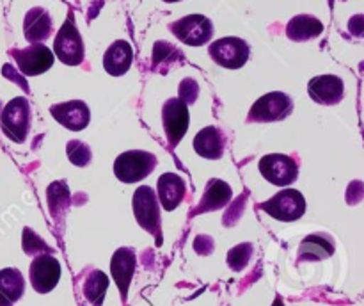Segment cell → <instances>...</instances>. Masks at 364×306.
I'll list each match as a JSON object with an SVG mask.
<instances>
[{
  "instance_id": "15",
  "label": "cell",
  "mask_w": 364,
  "mask_h": 306,
  "mask_svg": "<svg viewBox=\"0 0 364 306\" xmlns=\"http://www.w3.org/2000/svg\"><path fill=\"white\" fill-rule=\"evenodd\" d=\"M135 267H137V256L132 248H119L110 260V274H112L123 299H127L128 287H130L132 278L135 274Z\"/></svg>"
},
{
  "instance_id": "18",
  "label": "cell",
  "mask_w": 364,
  "mask_h": 306,
  "mask_svg": "<svg viewBox=\"0 0 364 306\" xmlns=\"http://www.w3.org/2000/svg\"><path fill=\"white\" fill-rule=\"evenodd\" d=\"M156 191H159V199L162 203L164 210L171 212V210L176 209L185 198V192H187V185L185 180L176 173H164L159 178V185H156Z\"/></svg>"
},
{
  "instance_id": "32",
  "label": "cell",
  "mask_w": 364,
  "mask_h": 306,
  "mask_svg": "<svg viewBox=\"0 0 364 306\" xmlns=\"http://www.w3.org/2000/svg\"><path fill=\"white\" fill-rule=\"evenodd\" d=\"M164 2H180V0H164Z\"/></svg>"
},
{
  "instance_id": "24",
  "label": "cell",
  "mask_w": 364,
  "mask_h": 306,
  "mask_svg": "<svg viewBox=\"0 0 364 306\" xmlns=\"http://www.w3.org/2000/svg\"><path fill=\"white\" fill-rule=\"evenodd\" d=\"M107 288H109V276L98 269L91 270V273L85 276L84 283H82L84 297L87 299L92 306H102L107 294Z\"/></svg>"
},
{
  "instance_id": "20",
  "label": "cell",
  "mask_w": 364,
  "mask_h": 306,
  "mask_svg": "<svg viewBox=\"0 0 364 306\" xmlns=\"http://www.w3.org/2000/svg\"><path fill=\"white\" fill-rule=\"evenodd\" d=\"M233 198V191H231L230 185L226 181L219 180V178H212L208 181L205 189V194H203L201 201H199L196 213L203 212H213V210H220L228 205Z\"/></svg>"
},
{
  "instance_id": "14",
  "label": "cell",
  "mask_w": 364,
  "mask_h": 306,
  "mask_svg": "<svg viewBox=\"0 0 364 306\" xmlns=\"http://www.w3.org/2000/svg\"><path fill=\"white\" fill-rule=\"evenodd\" d=\"M308 93L316 103H322V105H336L343 98L345 84L336 75H318V77L309 80Z\"/></svg>"
},
{
  "instance_id": "23",
  "label": "cell",
  "mask_w": 364,
  "mask_h": 306,
  "mask_svg": "<svg viewBox=\"0 0 364 306\" xmlns=\"http://www.w3.org/2000/svg\"><path fill=\"white\" fill-rule=\"evenodd\" d=\"M334 244L326 235H308L299 248V260L301 262H316L333 256Z\"/></svg>"
},
{
  "instance_id": "26",
  "label": "cell",
  "mask_w": 364,
  "mask_h": 306,
  "mask_svg": "<svg viewBox=\"0 0 364 306\" xmlns=\"http://www.w3.org/2000/svg\"><path fill=\"white\" fill-rule=\"evenodd\" d=\"M66 153H68V159H70V162L75 164V166H78V167L87 166L92 159L91 148H89L85 142L75 141V139L66 144Z\"/></svg>"
},
{
  "instance_id": "30",
  "label": "cell",
  "mask_w": 364,
  "mask_h": 306,
  "mask_svg": "<svg viewBox=\"0 0 364 306\" xmlns=\"http://www.w3.org/2000/svg\"><path fill=\"white\" fill-rule=\"evenodd\" d=\"M194 249L199 255H210L213 251V241L212 237H206V235H199L194 241Z\"/></svg>"
},
{
  "instance_id": "5",
  "label": "cell",
  "mask_w": 364,
  "mask_h": 306,
  "mask_svg": "<svg viewBox=\"0 0 364 306\" xmlns=\"http://www.w3.org/2000/svg\"><path fill=\"white\" fill-rule=\"evenodd\" d=\"M134 213L137 223L155 235L156 244H162V228H160V209L159 199H156L155 191L148 185H142L134 194Z\"/></svg>"
},
{
  "instance_id": "16",
  "label": "cell",
  "mask_w": 364,
  "mask_h": 306,
  "mask_svg": "<svg viewBox=\"0 0 364 306\" xmlns=\"http://www.w3.org/2000/svg\"><path fill=\"white\" fill-rule=\"evenodd\" d=\"M53 20L45 7H32L27 11L23 20V34L25 39L32 45L43 43L52 34Z\"/></svg>"
},
{
  "instance_id": "25",
  "label": "cell",
  "mask_w": 364,
  "mask_h": 306,
  "mask_svg": "<svg viewBox=\"0 0 364 306\" xmlns=\"http://www.w3.org/2000/svg\"><path fill=\"white\" fill-rule=\"evenodd\" d=\"M46 196H48L50 216L59 219V217L70 209V203H71L70 189H68V185L64 184L63 180L53 181V184L48 187V191H46Z\"/></svg>"
},
{
  "instance_id": "9",
  "label": "cell",
  "mask_w": 364,
  "mask_h": 306,
  "mask_svg": "<svg viewBox=\"0 0 364 306\" xmlns=\"http://www.w3.org/2000/svg\"><path fill=\"white\" fill-rule=\"evenodd\" d=\"M259 173L267 181L279 187L294 184L299 176V164L294 157L283 153H270L259 160Z\"/></svg>"
},
{
  "instance_id": "13",
  "label": "cell",
  "mask_w": 364,
  "mask_h": 306,
  "mask_svg": "<svg viewBox=\"0 0 364 306\" xmlns=\"http://www.w3.org/2000/svg\"><path fill=\"white\" fill-rule=\"evenodd\" d=\"M50 112L55 117L57 123L73 132L84 130L91 121V110H89L87 103L82 102V100L57 103V105L50 107Z\"/></svg>"
},
{
  "instance_id": "17",
  "label": "cell",
  "mask_w": 364,
  "mask_h": 306,
  "mask_svg": "<svg viewBox=\"0 0 364 306\" xmlns=\"http://www.w3.org/2000/svg\"><path fill=\"white\" fill-rule=\"evenodd\" d=\"M132 60H134V50H132L130 43L124 39H117L107 48L105 56H103V68L112 77H121L130 70Z\"/></svg>"
},
{
  "instance_id": "1",
  "label": "cell",
  "mask_w": 364,
  "mask_h": 306,
  "mask_svg": "<svg viewBox=\"0 0 364 306\" xmlns=\"http://www.w3.org/2000/svg\"><path fill=\"white\" fill-rule=\"evenodd\" d=\"M156 157L144 149H130L114 160V174L123 184H137L153 173Z\"/></svg>"
},
{
  "instance_id": "10",
  "label": "cell",
  "mask_w": 364,
  "mask_h": 306,
  "mask_svg": "<svg viewBox=\"0 0 364 306\" xmlns=\"http://www.w3.org/2000/svg\"><path fill=\"white\" fill-rule=\"evenodd\" d=\"M162 123L169 144L176 146L187 134L188 123H191L187 103L181 102L180 98L167 100L162 107Z\"/></svg>"
},
{
  "instance_id": "19",
  "label": "cell",
  "mask_w": 364,
  "mask_h": 306,
  "mask_svg": "<svg viewBox=\"0 0 364 306\" xmlns=\"http://www.w3.org/2000/svg\"><path fill=\"white\" fill-rule=\"evenodd\" d=\"M226 139L217 127H205L194 137V149L199 157L217 160L224 155Z\"/></svg>"
},
{
  "instance_id": "31",
  "label": "cell",
  "mask_w": 364,
  "mask_h": 306,
  "mask_svg": "<svg viewBox=\"0 0 364 306\" xmlns=\"http://www.w3.org/2000/svg\"><path fill=\"white\" fill-rule=\"evenodd\" d=\"M272 306H284V302H283V299L281 297H277L276 301H274V305Z\"/></svg>"
},
{
  "instance_id": "3",
  "label": "cell",
  "mask_w": 364,
  "mask_h": 306,
  "mask_svg": "<svg viewBox=\"0 0 364 306\" xmlns=\"http://www.w3.org/2000/svg\"><path fill=\"white\" fill-rule=\"evenodd\" d=\"M53 56H57V59L68 66H78L84 63V41L71 13L53 39Z\"/></svg>"
},
{
  "instance_id": "2",
  "label": "cell",
  "mask_w": 364,
  "mask_h": 306,
  "mask_svg": "<svg viewBox=\"0 0 364 306\" xmlns=\"http://www.w3.org/2000/svg\"><path fill=\"white\" fill-rule=\"evenodd\" d=\"M0 127L4 135L14 142H23L31 130V105L25 96H16L0 112Z\"/></svg>"
},
{
  "instance_id": "6",
  "label": "cell",
  "mask_w": 364,
  "mask_h": 306,
  "mask_svg": "<svg viewBox=\"0 0 364 306\" xmlns=\"http://www.w3.org/2000/svg\"><path fill=\"white\" fill-rule=\"evenodd\" d=\"M259 209L272 216L274 219L290 223V221H297L304 216L306 199L295 189H284V191L277 192L274 198H270L269 201L262 203Z\"/></svg>"
},
{
  "instance_id": "27",
  "label": "cell",
  "mask_w": 364,
  "mask_h": 306,
  "mask_svg": "<svg viewBox=\"0 0 364 306\" xmlns=\"http://www.w3.org/2000/svg\"><path fill=\"white\" fill-rule=\"evenodd\" d=\"M252 255V246L249 242H244V244H238L235 248L230 249L228 253V265L233 270H242L249 263Z\"/></svg>"
},
{
  "instance_id": "11",
  "label": "cell",
  "mask_w": 364,
  "mask_h": 306,
  "mask_svg": "<svg viewBox=\"0 0 364 306\" xmlns=\"http://www.w3.org/2000/svg\"><path fill=\"white\" fill-rule=\"evenodd\" d=\"M11 53L16 60L18 70L27 75V77L45 73L53 66V60H55L52 50L43 45V43H36V45L27 46L23 50H13Z\"/></svg>"
},
{
  "instance_id": "29",
  "label": "cell",
  "mask_w": 364,
  "mask_h": 306,
  "mask_svg": "<svg viewBox=\"0 0 364 306\" xmlns=\"http://www.w3.org/2000/svg\"><path fill=\"white\" fill-rule=\"evenodd\" d=\"M198 95H199L198 82H196L194 78H183L180 88H178V98L188 105V103H194L196 100H198Z\"/></svg>"
},
{
  "instance_id": "4",
  "label": "cell",
  "mask_w": 364,
  "mask_h": 306,
  "mask_svg": "<svg viewBox=\"0 0 364 306\" xmlns=\"http://www.w3.org/2000/svg\"><path fill=\"white\" fill-rule=\"evenodd\" d=\"M294 110V100L281 91H272L263 95L255 102L249 110V123H270L288 117Z\"/></svg>"
},
{
  "instance_id": "8",
  "label": "cell",
  "mask_w": 364,
  "mask_h": 306,
  "mask_svg": "<svg viewBox=\"0 0 364 306\" xmlns=\"http://www.w3.org/2000/svg\"><path fill=\"white\" fill-rule=\"evenodd\" d=\"M208 52L210 57L215 60V64L228 68V70L242 68L249 60V56H251V48H249L247 41H244L242 38H235V36L213 41L210 45Z\"/></svg>"
},
{
  "instance_id": "7",
  "label": "cell",
  "mask_w": 364,
  "mask_h": 306,
  "mask_svg": "<svg viewBox=\"0 0 364 306\" xmlns=\"http://www.w3.org/2000/svg\"><path fill=\"white\" fill-rule=\"evenodd\" d=\"M171 32L188 46H203L212 39L213 23L203 14H188L169 25Z\"/></svg>"
},
{
  "instance_id": "12",
  "label": "cell",
  "mask_w": 364,
  "mask_h": 306,
  "mask_svg": "<svg viewBox=\"0 0 364 306\" xmlns=\"http://www.w3.org/2000/svg\"><path fill=\"white\" fill-rule=\"evenodd\" d=\"M31 283L32 288L39 294L52 292L57 287L60 278V263L52 255H38L31 263Z\"/></svg>"
},
{
  "instance_id": "22",
  "label": "cell",
  "mask_w": 364,
  "mask_h": 306,
  "mask_svg": "<svg viewBox=\"0 0 364 306\" xmlns=\"http://www.w3.org/2000/svg\"><path fill=\"white\" fill-rule=\"evenodd\" d=\"M25 280L13 267L0 270V306H11L23 295Z\"/></svg>"
},
{
  "instance_id": "28",
  "label": "cell",
  "mask_w": 364,
  "mask_h": 306,
  "mask_svg": "<svg viewBox=\"0 0 364 306\" xmlns=\"http://www.w3.org/2000/svg\"><path fill=\"white\" fill-rule=\"evenodd\" d=\"M21 246L27 255H39V253H50L48 244L43 241L39 235H36L31 228H23V235H21Z\"/></svg>"
},
{
  "instance_id": "21",
  "label": "cell",
  "mask_w": 364,
  "mask_h": 306,
  "mask_svg": "<svg viewBox=\"0 0 364 306\" xmlns=\"http://www.w3.org/2000/svg\"><path fill=\"white\" fill-rule=\"evenodd\" d=\"M323 32V25L318 18L311 14H299L294 16L287 25V36L291 41H308L318 38Z\"/></svg>"
}]
</instances>
